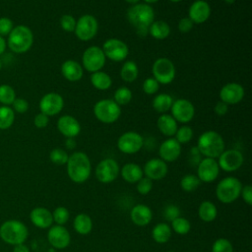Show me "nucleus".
<instances>
[{
  "label": "nucleus",
  "mask_w": 252,
  "mask_h": 252,
  "mask_svg": "<svg viewBox=\"0 0 252 252\" xmlns=\"http://www.w3.org/2000/svg\"><path fill=\"white\" fill-rule=\"evenodd\" d=\"M126 17L129 24L135 29L137 34L145 37L148 35L149 27L155 21V11L149 4L138 3L128 8Z\"/></svg>",
  "instance_id": "f257e3e1"
},
{
  "label": "nucleus",
  "mask_w": 252,
  "mask_h": 252,
  "mask_svg": "<svg viewBox=\"0 0 252 252\" xmlns=\"http://www.w3.org/2000/svg\"><path fill=\"white\" fill-rule=\"evenodd\" d=\"M61 74L67 81L78 82L84 75V69L78 61L67 59L61 65Z\"/></svg>",
  "instance_id": "a878e982"
},
{
  "label": "nucleus",
  "mask_w": 252,
  "mask_h": 252,
  "mask_svg": "<svg viewBox=\"0 0 252 252\" xmlns=\"http://www.w3.org/2000/svg\"><path fill=\"white\" fill-rule=\"evenodd\" d=\"M171 234V227L166 222H158L152 229V237L158 244L166 243L170 239Z\"/></svg>",
  "instance_id": "2f4dec72"
},
{
  "label": "nucleus",
  "mask_w": 252,
  "mask_h": 252,
  "mask_svg": "<svg viewBox=\"0 0 252 252\" xmlns=\"http://www.w3.org/2000/svg\"><path fill=\"white\" fill-rule=\"evenodd\" d=\"M132 97H133L132 91L125 86L118 88L113 94V100L120 106L128 104L131 101Z\"/></svg>",
  "instance_id": "58836bf2"
},
{
  "label": "nucleus",
  "mask_w": 252,
  "mask_h": 252,
  "mask_svg": "<svg viewBox=\"0 0 252 252\" xmlns=\"http://www.w3.org/2000/svg\"><path fill=\"white\" fill-rule=\"evenodd\" d=\"M220 169L225 172H233L239 169L244 161L243 155L236 149L224 150L217 158Z\"/></svg>",
  "instance_id": "ddd939ff"
},
{
  "label": "nucleus",
  "mask_w": 252,
  "mask_h": 252,
  "mask_svg": "<svg viewBox=\"0 0 252 252\" xmlns=\"http://www.w3.org/2000/svg\"><path fill=\"white\" fill-rule=\"evenodd\" d=\"M181 154V145L174 139L168 138L164 140L158 148L159 158L165 162L175 161Z\"/></svg>",
  "instance_id": "5701e85b"
},
{
  "label": "nucleus",
  "mask_w": 252,
  "mask_h": 252,
  "mask_svg": "<svg viewBox=\"0 0 252 252\" xmlns=\"http://www.w3.org/2000/svg\"><path fill=\"white\" fill-rule=\"evenodd\" d=\"M193 27H194V23L188 17H184L178 21L177 28H178V31L181 32H188L193 29Z\"/></svg>",
  "instance_id": "864d4df0"
},
{
  "label": "nucleus",
  "mask_w": 252,
  "mask_h": 252,
  "mask_svg": "<svg viewBox=\"0 0 252 252\" xmlns=\"http://www.w3.org/2000/svg\"><path fill=\"white\" fill-rule=\"evenodd\" d=\"M152 209L145 204H137L130 211V220L138 226L148 225L152 221Z\"/></svg>",
  "instance_id": "b1692460"
},
{
  "label": "nucleus",
  "mask_w": 252,
  "mask_h": 252,
  "mask_svg": "<svg viewBox=\"0 0 252 252\" xmlns=\"http://www.w3.org/2000/svg\"><path fill=\"white\" fill-rule=\"evenodd\" d=\"M105 61L106 57L101 47L96 45L87 47L82 55V67L91 73L100 71L105 65Z\"/></svg>",
  "instance_id": "1a4fd4ad"
},
{
  "label": "nucleus",
  "mask_w": 252,
  "mask_h": 252,
  "mask_svg": "<svg viewBox=\"0 0 252 252\" xmlns=\"http://www.w3.org/2000/svg\"><path fill=\"white\" fill-rule=\"evenodd\" d=\"M94 174L100 183L108 184L116 180L120 174V166L114 158H106L96 164Z\"/></svg>",
  "instance_id": "9b49d317"
},
{
  "label": "nucleus",
  "mask_w": 252,
  "mask_h": 252,
  "mask_svg": "<svg viewBox=\"0 0 252 252\" xmlns=\"http://www.w3.org/2000/svg\"><path fill=\"white\" fill-rule=\"evenodd\" d=\"M2 67H3V64H2V61L0 60V70L2 69Z\"/></svg>",
  "instance_id": "69168bd1"
},
{
  "label": "nucleus",
  "mask_w": 252,
  "mask_h": 252,
  "mask_svg": "<svg viewBox=\"0 0 252 252\" xmlns=\"http://www.w3.org/2000/svg\"><path fill=\"white\" fill-rule=\"evenodd\" d=\"M48 123H49V117L42 112L37 113L33 118V124L38 129L45 128L48 125Z\"/></svg>",
  "instance_id": "603ef678"
},
{
  "label": "nucleus",
  "mask_w": 252,
  "mask_h": 252,
  "mask_svg": "<svg viewBox=\"0 0 252 252\" xmlns=\"http://www.w3.org/2000/svg\"><path fill=\"white\" fill-rule=\"evenodd\" d=\"M29 235L26 224L18 220H8L0 226L1 239L11 245L24 243Z\"/></svg>",
  "instance_id": "39448f33"
},
{
  "label": "nucleus",
  "mask_w": 252,
  "mask_h": 252,
  "mask_svg": "<svg viewBox=\"0 0 252 252\" xmlns=\"http://www.w3.org/2000/svg\"><path fill=\"white\" fill-rule=\"evenodd\" d=\"M139 75L138 65L131 60L125 61L120 69V77L126 83L134 82Z\"/></svg>",
  "instance_id": "f704fd0d"
},
{
  "label": "nucleus",
  "mask_w": 252,
  "mask_h": 252,
  "mask_svg": "<svg viewBox=\"0 0 252 252\" xmlns=\"http://www.w3.org/2000/svg\"><path fill=\"white\" fill-rule=\"evenodd\" d=\"M47 240L55 249H65L71 242L69 230L64 225H51L47 232Z\"/></svg>",
  "instance_id": "a211bd4d"
},
{
  "label": "nucleus",
  "mask_w": 252,
  "mask_h": 252,
  "mask_svg": "<svg viewBox=\"0 0 252 252\" xmlns=\"http://www.w3.org/2000/svg\"><path fill=\"white\" fill-rule=\"evenodd\" d=\"M162 217L164 220L171 222L174 219L180 217V209L173 204L167 205L162 211Z\"/></svg>",
  "instance_id": "09e8293b"
},
{
  "label": "nucleus",
  "mask_w": 252,
  "mask_h": 252,
  "mask_svg": "<svg viewBox=\"0 0 252 252\" xmlns=\"http://www.w3.org/2000/svg\"><path fill=\"white\" fill-rule=\"evenodd\" d=\"M240 197L248 206L252 205V186L251 185H244L242 186Z\"/></svg>",
  "instance_id": "5fc2aeb1"
},
{
  "label": "nucleus",
  "mask_w": 252,
  "mask_h": 252,
  "mask_svg": "<svg viewBox=\"0 0 252 252\" xmlns=\"http://www.w3.org/2000/svg\"><path fill=\"white\" fill-rule=\"evenodd\" d=\"M6 42L11 51L17 54H23L28 52L32 46L33 33L28 26L18 25L11 31Z\"/></svg>",
  "instance_id": "20e7f679"
},
{
  "label": "nucleus",
  "mask_w": 252,
  "mask_h": 252,
  "mask_svg": "<svg viewBox=\"0 0 252 252\" xmlns=\"http://www.w3.org/2000/svg\"><path fill=\"white\" fill-rule=\"evenodd\" d=\"M136 189L138 191L139 194L141 195H147L149 194L152 189H153V181L146 177V176H143L137 183H136Z\"/></svg>",
  "instance_id": "de8ad7c7"
},
{
  "label": "nucleus",
  "mask_w": 252,
  "mask_h": 252,
  "mask_svg": "<svg viewBox=\"0 0 252 252\" xmlns=\"http://www.w3.org/2000/svg\"><path fill=\"white\" fill-rule=\"evenodd\" d=\"M38 106L40 112L48 117L54 116L62 111L64 107V99L60 94L53 92L47 93L40 98Z\"/></svg>",
  "instance_id": "f3484780"
},
{
  "label": "nucleus",
  "mask_w": 252,
  "mask_h": 252,
  "mask_svg": "<svg viewBox=\"0 0 252 252\" xmlns=\"http://www.w3.org/2000/svg\"><path fill=\"white\" fill-rule=\"evenodd\" d=\"M57 129L64 137L75 138L81 132V124L74 116L64 114L57 120Z\"/></svg>",
  "instance_id": "412c9836"
},
{
  "label": "nucleus",
  "mask_w": 252,
  "mask_h": 252,
  "mask_svg": "<svg viewBox=\"0 0 252 252\" xmlns=\"http://www.w3.org/2000/svg\"><path fill=\"white\" fill-rule=\"evenodd\" d=\"M94 114L98 121L104 124H112L120 117L121 107L113 99L103 98L94 103Z\"/></svg>",
  "instance_id": "0eeeda50"
},
{
  "label": "nucleus",
  "mask_w": 252,
  "mask_h": 252,
  "mask_svg": "<svg viewBox=\"0 0 252 252\" xmlns=\"http://www.w3.org/2000/svg\"><path fill=\"white\" fill-rule=\"evenodd\" d=\"M13 252H31V251H30V249H29V247L27 245L22 243V244L14 245Z\"/></svg>",
  "instance_id": "13d9d810"
},
{
  "label": "nucleus",
  "mask_w": 252,
  "mask_h": 252,
  "mask_svg": "<svg viewBox=\"0 0 252 252\" xmlns=\"http://www.w3.org/2000/svg\"><path fill=\"white\" fill-rule=\"evenodd\" d=\"M125 2H127L128 4H130V5H135V4H138V3H140V1L141 0H124Z\"/></svg>",
  "instance_id": "052dcab7"
},
{
  "label": "nucleus",
  "mask_w": 252,
  "mask_h": 252,
  "mask_svg": "<svg viewBox=\"0 0 252 252\" xmlns=\"http://www.w3.org/2000/svg\"><path fill=\"white\" fill-rule=\"evenodd\" d=\"M170 2H173V3H178V2H180L181 0H169Z\"/></svg>",
  "instance_id": "0e129e2a"
},
{
  "label": "nucleus",
  "mask_w": 252,
  "mask_h": 252,
  "mask_svg": "<svg viewBox=\"0 0 252 252\" xmlns=\"http://www.w3.org/2000/svg\"><path fill=\"white\" fill-rule=\"evenodd\" d=\"M200 179L195 174H185L180 180V187L185 192H194L200 185Z\"/></svg>",
  "instance_id": "4c0bfd02"
},
{
  "label": "nucleus",
  "mask_w": 252,
  "mask_h": 252,
  "mask_svg": "<svg viewBox=\"0 0 252 252\" xmlns=\"http://www.w3.org/2000/svg\"><path fill=\"white\" fill-rule=\"evenodd\" d=\"M157 126L159 132L166 137H173L178 128L176 120L170 115L166 113H162L158 116L157 120Z\"/></svg>",
  "instance_id": "cd10ccee"
},
{
  "label": "nucleus",
  "mask_w": 252,
  "mask_h": 252,
  "mask_svg": "<svg viewBox=\"0 0 252 252\" xmlns=\"http://www.w3.org/2000/svg\"><path fill=\"white\" fill-rule=\"evenodd\" d=\"M196 147L200 154L205 158H212L216 159L225 150L223 138L220 133L214 130L203 132L198 138Z\"/></svg>",
  "instance_id": "7ed1b4c3"
},
{
  "label": "nucleus",
  "mask_w": 252,
  "mask_h": 252,
  "mask_svg": "<svg viewBox=\"0 0 252 252\" xmlns=\"http://www.w3.org/2000/svg\"><path fill=\"white\" fill-rule=\"evenodd\" d=\"M14 28L13 21L8 17H0V36H8Z\"/></svg>",
  "instance_id": "8fccbe9b"
},
{
  "label": "nucleus",
  "mask_w": 252,
  "mask_h": 252,
  "mask_svg": "<svg viewBox=\"0 0 252 252\" xmlns=\"http://www.w3.org/2000/svg\"><path fill=\"white\" fill-rule=\"evenodd\" d=\"M158 1H159V0H144V3H146V4H149V5H151V4L157 3Z\"/></svg>",
  "instance_id": "680f3d73"
},
{
  "label": "nucleus",
  "mask_w": 252,
  "mask_h": 252,
  "mask_svg": "<svg viewBox=\"0 0 252 252\" xmlns=\"http://www.w3.org/2000/svg\"><path fill=\"white\" fill-rule=\"evenodd\" d=\"M152 73L153 78H155L159 85H168L174 80L176 70L170 59L159 57L153 63Z\"/></svg>",
  "instance_id": "6e6552de"
},
{
  "label": "nucleus",
  "mask_w": 252,
  "mask_h": 252,
  "mask_svg": "<svg viewBox=\"0 0 252 252\" xmlns=\"http://www.w3.org/2000/svg\"><path fill=\"white\" fill-rule=\"evenodd\" d=\"M226 4H228V5H231V4H233L236 0H223Z\"/></svg>",
  "instance_id": "e2e57ef3"
},
{
  "label": "nucleus",
  "mask_w": 252,
  "mask_h": 252,
  "mask_svg": "<svg viewBox=\"0 0 252 252\" xmlns=\"http://www.w3.org/2000/svg\"><path fill=\"white\" fill-rule=\"evenodd\" d=\"M6 47H7V42L5 37L0 36V55H2L5 52Z\"/></svg>",
  "instance_id": "bf43d9fd"
},
{
  "label": "nucleus",
  "mask_w": 252,
  "mask_h": 252,
  "mask_svg": "<svg viewBox=\"0 0 252 252\" xmlns=\"http://www.w3.org/2000/svg\"><path fill=\"white\" fill-rule=\"evenodd\" d=\"M76 22H77V20L70 14H65V15L61 16L60 21H59L61 29L68 32H74L75 27H76Z\"/></svg>",
  "instance_id": "a18cd8bd"
},
{
  "label": "nucleus",
  "mask_w": 252,
  "mask_h": 252,
  "mask_svg": "<svg viewBox=\"0 0 252 252\" xmlns=\"http://www.w3.org/2000/svg\"><path fill=\"white\" fill-rule=\"evenodd\" d=\"M220 166L216 158H204L197 164V177L201 182L212 183L220 174Z\"/></svg>",
  "instance_id": "dca6fc26"
},
{
  "label": "nucleus",
  "mask_w": 252,
  "mask_h": 252,
  "mask_svg": "<svg viewBox=\"0 0 252 252\" xmlns=\"http://www.w3.org/2000/svg\"><path fill=\"white\" fill-rule=\"evenodd\" d=\"M193 135H194V133H193L192 128L190 126L184 124L181 127L177 128V130L175 132V135H174L175 136L174 139L180 145H182V144H186V143L190 142L193 138Z\"/></svg>",
  "instance_id": "a19ab883"
},
{
  "label": "nucleus",
  "mask_w": 252,
  "mask_h": 252,
  "mask_svg": "<svg viewBox=\"0 0 252 252\" xmlns=\"http://www.w3.org/2000/svg\"><path fill=\"white\" fill-rule=\"evenodd\" d=\"M148 34L158 40L165 39L170 34V27L162 20H155L149 27Z\"/></svg>",
  "instance_id": "c85d7f7f"
},
{
  "label": "nucleus",
  "mask_w": 252,
  "mask_h": 252,
  "mask_svg": "<svg viewBox=\"0 0 252 252\" xmlns=\"http://www.w3.org/2000/svg\"><path fill=\"white\" fill-rule=\"evenodd\" d=\"M211 16V6L205 0H195L188 9V18L194 24H203Z\"/></svg>",
  "instance_id": "4be33fe9"
},
{
  "label": "nucleus",
  "mask_w": 252,
  "mask_h": 252,
  "mask_svg": "<svg viewBox=\"0 0 252 252\" xmlns=\"http://www.w3.org/2000/svg\"><path fill=\"white\" fill-rule=\"evenodd\" d=\"M105 57L113 62L124 61L129 54L128 45L121 39L111 37L106 39L101 47Z\"/></svg>",
  "instance_id": "f8f14e48"
},
{
  "label": "nucleus",
  "mask_w": 252,
  "mask_h": 252,
  "mask_svg": "<svg viewBox=\"0 0 252 252\" xmlns=\"http://www.w3.org/2000/svg\"><path fill=\"white\" fill-rule=\"evenodd\" d=\"M167 163L160 159L159 158H154L149 159L143 167L144 175L150 178L152 181L160 180L164 178L167 174Z\"/></svg>",
  "instance_id": "aec40b11"
},
{
  "label": "nucleus",
  "mask_w": 252,
  "mask_h": 252,
  "mask_svg": "<svg viewBox=\"0 0 252 252\" xmlns=\"http://www.w3.org/2000/svg\"><path fill=\"white\" fill-rule=\"evenodd\" d=\"M16 98V92L10 85H0V103L10 106Z\"/></svg>",
  "instance_id": "ea45409f"
},
{
  "label": "nucleus",
  "mask_w": 252,
  "mask_h": 252,
  "mask_svg": "<svg viewBox=\"0 0 252 252\" xmlns=\"http://www.w3.org/2000/svg\"><path fill=\"white\" fill-rule=\"evenodd\" d=\"M120 175L124 181L134 184L137 183L144 176V172L143 168L139 164L134 162H128L120 168Z\"/></svg>",
  "instance_id": "bb28decb"
},
{
  "label": "nucleus",
  "mask_w": 252,
  "mask_h": 252,
  "mask_svg": "<svg viewBox=\"0 0 252 252\" xmlns=\"http://www.w3.org/2000/svg\"><path fill=\"white\" fill-rule=\"evenodd\" d=\"M11 105L14 112H17L20 114L27 112L29 109V102L23 97H16Z\"/></svg>",
  "instance_id": "3c124183"
},
{
  "label": "nucleus",
  "mask_w": 252,
  "mask_h": 252,
  "mask_svg": "<svg viewBox=\"0 0 252 252\" xmlns=\"http://www.w3.org/2000/svg\"><path fill=\"white\" fill-rule=\"evenodd\" d=\"M32 224L38 228H49L52 225V213L43 207H36L30 213Z\"/></svg>",
  "instance_id": "393cba45"
},
{
  "label": "nucleus",
  "mask_w": 252,
  "mask_h": 252,
  "mask_svg": "<svg viewBox=\"0 0 252 252\" xmlns=\"http://www.w3.org/2000/svg\"><path fill=\"white\" fill-rule=\"evenodd\" d=\"M215 112L217 115L219 116H224L227 112H228V104H226L225 102L221 101V100H219L216 105H215V108H214Z\"/></svg>",
  "instance_id": "6e6d98bb"
},
{
  "label": "nucleus",
  "mask_w": 252,
  "mask_h": 252,
  "mask_svg": "<svg viewBox=\"0 0 252 252\" xmlns=\"http://www.w3.org/2000/svg\"><path fill=\"white\" fill-rule=\"evenodd\" d=\"M142 88H143V91L145 94H155L158 93V91L159 89V84L158 83V81L155 78L149 77L144 80Z\"/></svg>",
  "instance_id": "49530a36"
},
{
  "label": "nucleus",
  "mask_w": 252,
  "mask_h": 252,
  "mask_svg": "<svg viewBox=\"0 0 252 252\" xmlns=\"http://www.w3.org/2000/svg\"><path fill=\"white\" fill-rule=\"evenodd\" d=\"M212 252H233V246L228 239L220 237L214 241Z\"/></svg>",
  "instance_id": "c03bdc74"
},
{
  "label": "nucleus",
  "mask_w": 252,
  "mask_h": 252,
  "mask_svg": "<svg viewBox=\"0 0 252 252\" xmlns=\"http://www.w3.org/2000/svg\"><path fill=\"white\" fill-rule=\"evenodd\" d=\"M68 158H69L68 153L61 148H55L51 150V152L49 153L50 161L56 165L66 164Z\"/></svg>",
  "instance_id": "79ce46f5"
},
{
  "label": "nucleus",
  "mask_w": 252,
  "mask_h": 252,
  "mask_svg": "<svg viewBox=\"0 0 252 252\" xmlns=\"http://www.w3.org/2000/svg\"><path fill=\"white\" fill-rule=\"evenodd\" d=\"M52 213V219H53V221L56 223V224H59V225H64L68 220H69V218H70V212L67 208L63 207V206H59L57 208L54 209Z\"/></svg>",
  "instance_id": "37998d69"
},
{
  "label": "nucleus",
  "mask_w": 252,
  "mask_h": 252,
  "mask_svg": "<svg viewBox=\"0 0 252 252\" xmlns=\"http://www.w3.org/2000/svg\"><path fill=\"white\" fill-rule=\"evenodd\" d=\"M198 216L204 222H212L216 220L218 216V209L216 205L209 201H203L198 208Z\"/></svg>",
  "instance_id": "7c9ffc66"
},
{
  "label": "nucleus",
  "mask_w": 252,
  "mask_h": 252,
  "mask_svg": "<svg viewBox=\"0 0 252 252\" xmlns=\"http://www.w3.org/2000/svg\"><path fill=\"white\" fill-rule=\"evenodd\" d=\"M173 103V97L169 94L161 93L158 94L152 101L153 108L158 113H165L170 110V107Z\"/></svg>",
  "instance_id": "72a5a7b5"
},
{
  "label": "nucleus",
  "mask_w": 252,
  "mask_h": 252,
  "mask_svg": "<svg viewBox=\"0 0 252 252\" xmlns=\"http://www.w3.org/2000/svg\"><path fill=\"white\" fill-rule=\"evenodd\" d=\"M170 227H171V230L174 231L176 234L185 235L190 231L191 223L186 218L178 217L170 222Z\"/></svg>",
  "instance_id": "e433bc0d"
},
{
  "label": "nucleus",
  "mask_w": 252,
  "mask_h": 252,
  "mask_svg": "<svg viewBox=\"0 0 252 252\" xmlns=\"http://www.w3.org/2000/svg\"><path fill=\"white\" fill-rule=\"evenodd\" d=\"M93 87L98 91H106L112 85V80L110 76L103 71H96L92 73L90 78Z\"/></svg>",
  "instance_id": "473e14b6"
},
{
  "label": "nucleus",
  "mask_w": 252,
  "mask_h": 252,
  "mask_svg": "<svg viewBox=\"0 0 252 252\" xmlns=\"http://www.w3.org/2000/svg\"><path fill=\"white\" fill-rule=\"evenodd\" d=\"M168 252H173V251H168Z\"/></svg>",
  "instance_id": "338daca9"
},
{
  "label": "nucleus",
  "mask_w": 252,
  "mask_h": 252,
  "mask_svg": "<svg viewBox=\"0 0 252 252\" xmlns=\"http://www.w3.org/2000/svg\"><path fill=\"white\" fill-rule=\"evenodd\" d=\"M98 31V23L94 16L86 14L81 16L77 22L74 30L75 35L82 41H89L93 39Z\"/></svg>",
  "instance_id": "9d476101"
},
{
  "label": "nucleus",
  "mask_w": 252,
  "mask_h": 252,
  "mask_svg": "<svg viewBox=\"0 0 252 252\" xmlns=\"http://www.w3.org/2000/svg\"><path fill=\"white\" fill-rule=\"evenodd\" d=\"M67 175L71 181L82 184L85 183L91 176L92 163L88 155L84 152H74L69 155L66 163Z\"/></svg>",
  "instance_id": "f03ea898"
},
{
  "label": "nucleus",
  "mask_w": 252,
  "mask_h": 252,
  "mask_svg": "<svg viewBox=\"0 0 252 252\" xmlns=\"http://www.w3.org/2000/svg\"><path fill=\"white\" fill-rule=\"evenodd\" d=\"M144 146L143 137L135 131H127L123 133L117 140L118 150L126 155L138 153Z\"/></svg>",
  "instance_id": "4468645a"
},
{
  "label": "nucleus",
  "mask_w": 252,
  "mask_h": 252,
  "mask_svg": "<svg viewBox=\"0 0 252 252\" xmlns=\"http://www.w3.org/2000/svg\"><path fill=\"white\" fill-rule=\"evenodd\" d=\"M170 111V115L176 120V122L187 124L195 115V106L186 98H178L173 100Z\"/></svg>",
  "instance_id": "2eb2a0df"
},
{
  "label": "nucleus",
  "mask_w": 252,
  "mask_h": 252,
  "mask_svg": "<svg viewBox=\"0 0 252 252\" xmlns=\"http://www.w3.org/2000/svg\"><path fill=\"white\" fill-rule=\"evenodd\" d=\"M15 120V112L7 105L0 106V130L9 129Z\"/></svg>",
  "instance_id": "c9c22d12"
},
{
  "label": "nucleus",
  "mask_w": 252,
  "mask_h": 252,
  "mask_svg": "<svg viewBox=\"0 0 252 252\" xmlns=\"http://www.w3.org/2000/svg\"><path fill=\"white\" fill-rule=\"evenodd\" d=\"M65 146L68 150H74L77 146L75 138H67L65 141Z\"/></svg>",
  "instance_id": "4d7b16f0"
},
{
  "label": "nucleus",
  "mask_w": 252,
  "mask_h": 252,
  "mask_svg": "<svg viewBox=\"0 0 252 252\" xmlns=\"http://www.w3.org/2000/svg\"><path fill=\"white\" fill-rule=\"evenodd\" d=\"M241 181L234 176L222 178L216 186V197L222 204H230L240 197Z\"/></svg>",
  "instance_id": "423d86ee"
},
{
  "label": "nucleus",
  "mask_w": 252,
  "mask_h": 252,
  "mask_svg": "<svg viewBox=\"0 0 252 252\" xmlns=\"http://www.w3.org/2000/svg\"><path fill=\"white\" fill-rule=\"evenodd\" d=\"M73 227L77 233L81 235H87L93 229V220L89 215L80 213L76 215L73 220Z\"/></svg>",
  "instance_id": "c756f323"
},
{
  "label": "nucleus",
  "mask_w": 252,
  "mask_h": 252,
  "mask_svg": "<svg viewBox=\"0 0 252 252\" xmlns=\"http://www.w3.org/2000/svg\"><path fill=\"white\" fill-rule=\"evenodd\" d=\"M244 88L235 82L225 84L220 91V100L228 105L239 103L244 97Z\"/></svg>",
  "instance_id": "6ab92c4d"
}]
</instances>
